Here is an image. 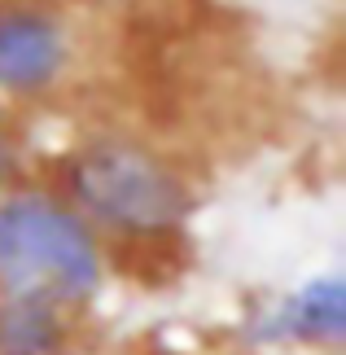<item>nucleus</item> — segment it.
<instances>
[{"mask_svg": "<svg viewBox=\"0 0 346 355\" xmlns=\"http://www.w3.org/2000/svg\"><path fill=\"white\" fill-rule=\"evenodd\" d=\"M105 285V245L66 198L0 193V294L79 311Z\"/></svg>", "mask_w": 346, "mask_h": 355, "instance_id": "obj_1", "label": "nucleus"}, {"mask_svg": "<svg viewBox=\"0 0 346 355\" xmlns=\"http://www.w3.org/2000/svg\"><path fill=\"white\" fill-rule=\"evenodd\" d=\"M66 202L96 228V237L158 241L189 220L184 175L132 136H96L66 162Z\"/></svg>", "mask_w": 346, "mask_h": 355, "instance_id": "obj_2", "label": "nucleus"}, {"mask_svg": "<svg viewBox=\"0 0 346 355\" xmlns=\"http://www.w3.org/2000/svg\"><path fill=\"white\" fill-rule=\"evenodd\" d=\"M71 62V26L49 0H0V97H49L66 84Z\"/></svg>", "mask_w": 346, "mask_h": 355, "instance_id": "obj_3", "label": "nucleus"}, {"mask_svg": "<svg viewBox=\"0 0 346 355\" xmlns=\"http://www.w3.org/2000/svg\"><path fill=\"white\" fill-rule=\"evenodd\" d=\"M346 329V281L338 272L311 277L285 294L268 316L254 320V334L263 343H298V347H325L338 343Z\"/></svg>", "mask_w": 346, "mask_h": 355, "instance_id": "obj_4", "label": "nucleus"}, {"mask_svg": "<svg viewBox=\"0 0 346 355\" xmlns=\"http://www.w3.org/2000/svg\"><path fill=\"white\" fill-rule=\"evenodd\" d=\"M75 311L44 298L0 294V355H71Z\"/></svg>", "mask_w": 346, "mask_h": 355, "instance_id": "obj_5", "label": "nucleus"}, {"mask_svg": "<svg viewBox=\"0 0 346 355\" xmlns=\"http://www.w3.org/2000/svg\"><path fill=\"white\" fill-rule=\"evenodd\" d=\"M13 171H18V141H13L9 123L0 119V193H5V184L13 180Z\"/></svg>", "mask_w": 346, "mask_h": 355, "instance_id": "obj_6", "label": "nucleus"}]
</instances>
